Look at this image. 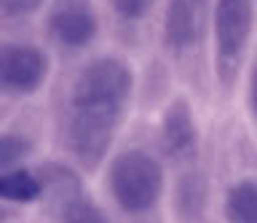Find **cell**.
Here are the masks:
<instances>
[{
    "label": "cell",
    "mask_w": 257,
    "mask_h": 223,
    "mask_svg": "<svg viewBox=\"0 0 257 223\" xmlns=\"http://www.w3.org/2000/svg\"><path fill=\"white\" fill-rule=\"evenodd\" d=\"M156 0H112V9H115L123 19H140L145 17Z\"/></svg>",
    "instance_id": "13"
},
{
    "label": "cell",
    "mask_w": 257,
    "mask_h": 223,
    "mask_svg": "<svg viewBox=\"0 0 257 223\" xmlns=\"http://www.w3.org/2000/svg\"><path fill=\"white\" fill-rule=\"evenodd\" d=\"M118 113L110 110H72L70 118V145L86 164H94L107 154Z\"/></svg>",
    "instance_id": "4"
},
{
    "label": "cell",
    "mask_w": 257,
    "mask_h": 223,
    "mask_svg": "<svg viewBox=\"0 0 257 223\" xmlns=\"http://www.w3.org/2000/svg\"><path fill=\"white\" fill-rule=\"evenodd\" d=\"M43 0H0V11L6 17H27V14L38 11Z\"/></svg>",
    "instance_id": "14"
},
{
    "label": "cell",
    "mask_w": 257,
    "mask_h": 223,
    "mask_svg": "<svg viewBox=\"0 0 257 223\" xmlns=\"http://www.w3.org/2000/svg\"><path fill=\"white\" fill-rule=\"evenodd\" d=\"M132 92V70L120 59H94L83 67L72 86V110H110L120 113V105Z\"/></svg>",
    "instance_id": "2"
},
{
    "label": "cell",
    "mask_w": 257,
    "mask_h": 223,
    "mask_svg": "<svg viewBox=\"0 0 257 223\" xmlns=\"http://www.w3.org/2000/svg\"><path fill=\"white\" fill-rule=\"evenodd\" d=\"M164 140L174 156H188L196 148V124L188 102H174L164 118Z\"/></svg>",
    "instance_id": "8"
},
{
    "label": "cell",
    "mask_w": 257,
    "mask_h": 223,
    "mask_svg": "<svg viewBox=\"0 0 257 223\" xmlns=\"http://www.w3.org/2000/svg\"><path fill=\"white\" fill-rule=\"evenodd\" d=\"M252 108H254V116H257V67H254V76H252Z\"/></svg>",
    "instance_id": "15"
},
{
    "label": "cell",
    "mask_w": 257,
    "mask_h": 223,
    "mask_svg": "<svg viewBox=\"0 0 257 223\" xmlns=\"http://www.w3.org/2000/svg\"><path fill=\"white\" fill-rule=\"evenodd\" d=\"M30 148L32 145L24 134H3L0 137V170H8L19 159H24L30 154Z\"/></svg>",
    "instance_id": "11"
},
{
    "label": "cell",
    "mask_w": 257,
    "mask_h": 223,
    "mask_svg": "<svg viewBox=\"0 0 257 223\" xmlns=\"http://www.w3.org/2000/svg\"><path fill=\"white\" fill-rule=\"evenodd\" d=\"M64 223H107V218L86 199H72L64 207Z\"/></svg>",
    "instance_id": "12"
},
{
    "label": "cell",
    "mask_w": 257,
    "mask_h": 223,
    "mask_svg": "<svg viewBox=\"0 0 257 223\" xmlns=\"http://www.w3.org/2000/svg\"><path fill=\"white\" fill-rule=\"evenodd\" d=\"M161 188H164L161 164L145 151H126L110 167V191L126 212L153 210Z\"/></svg>",
    "instance_id": "1"
},
{
    "label": "cell",
    "mask_w": 257,
    "mask_h": 223,
    "mask_svg": "<svg viewBox=\"0 0 257 223\" xmlns=\"http://www.w3.org/2000/svg\"><path fill=\"white\" fill-rule=\"evenodd\" d=\"M252 33V0H217L214 35L222 57H238Z\"/></svg>",
    "instance_id": "5"
},
{
    "label": "cell",
    "mask_w": 257,
    "mask_h": 223,
    "mask_svg": "<svg viewBox=\"0 0 257 223\" xmlns=\"http://www.w3.org/2000/svg\"><path fill=\"white\" fill-rule=\"evenodd\" d=\"M225 212L230 223H257V183L241 180L238 186H233L225 202Z\"/></svg>",
    "instance_id": "10"
},
{
    "label": "cell",
    "mask_w": 257,
    "mask_h": 223,
    "mask_svg": "<svg viewBox=\"0 0 257 223\" xmlns=\"http://www.w3.org/2000/svg\"><path fill=\"white\" fill-rule=\"evenodd\" d=\"M48 27H51V35L56 41L62 46H70V49H80V46L91 43V38L96 35L94 14L86 9H75V6L56 11L48 22Z\"/></svg>",
    "instance_id": "7"
},
{
    "label": "cell",
    "mask_w": 257,
    "mask_h": 223,
    "mask_svg": "<svg viewBox=\"0 0 257 223\" xmlns=\"http://www.w3.org/2000/svg\"><path fill=\"white\" fill-rule=\"evenodd\" d=\"M206 27V0H169L166 6V43L172 49H190L201 41Z\"/></svg>",
    "instance_id": "6"
},
{
    "label": "cell",
    "mask_w": 257,
    "mask_h": 223,
    "mask_svg": "<svg viewBox=\"0 0 257 223\" xmlns=\"http://www.w3.org/2000/svg\"><path fill=\"white\" fill-rule=\"evenodd\" d=\"M40 191H43L40 180L27 170L0 172V199L3 202H35Z\"/></svg>",
    "instance_id": "9"
},
{
    "label": "cell",
    "mask_w": 257,
    "mask_h": 223,
    "mask_svg": "<svg viewBox=\"0 0 257 223\" xmlns=\"http://www.w3.org/2000/svg\"><path fill=\"white\" fill-rule=\"evenodd\" d=\"M48 62L35 46L8 43L0 46V92L32 94L46 81Z\"/></svg>",
    "instance_id": "3"
}]
</instances>
